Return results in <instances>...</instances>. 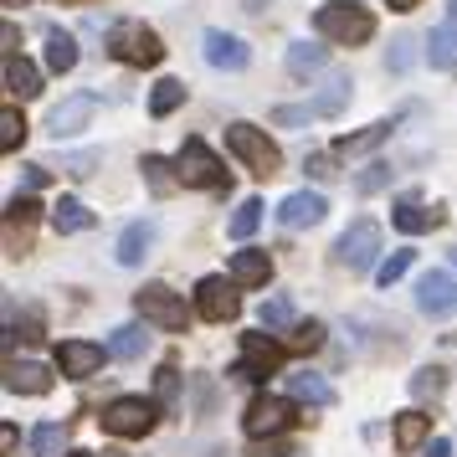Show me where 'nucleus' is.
Wrapping results in <instances>:
<instances>
[{"label":"nucleus","mask_w":457,"mask_h":457,"mask_svg":"<svg viewBox=\"0 0 457 457\" xmlns=\"http://www.w3.org/2000/svg\"><path fill=\"white\" fill-rule=\"evenodd\" d=\"M288 350H298V354H313V350H324V324H298L293 329V339H288Z\"/></svg>","instance_id":"39"},{"label":"nucleus","mask_w":457,"mask_h":457,"mask_svg":"<svg viewBox=\"0 0 457 457\" xmlns=\"http://www.w3.org/2000/svg\"><path fill=\"white\" fill-rule=\"evenodd\" d=\"M21 145H26V119H21V108H0V149H5V154H16Z\"/></svg>","instance_id":"34"},{"label":"nucleus","mask_w":457,"mask_h":457,"mask_svg":"<svg viewBox=\"0 0 457 457\" xmlns=\"http://www.w3.org/2000/svg\"><path fill=\"white\" fill-rule=\"evenodd\" d=\"M324 62H329V52L313 42H293L288 46V72L293 78H313V72H324Z\"/></svg>","instance_id":"27"},{"label":"nucleus","mask_w":457,"mask_h":457,"mask_svg":"<svg viewBox=\"0 0 457 457\" xmlns=\"http://www.w3.org/2000/svg\"><path fill=\"white\" fill-rule=\"evenodd\" d=\"M98 457H124V453H98Z\"/></svg>","instance_id":"52"},{"label":"nucleus","mask_w":457,"mask_h":457,"mask_svg":"<svg viewBox=\"0 0 457 457\" xmlns=\"http://www.w3.org/2000/svg\"><path fill=\"white\" fill-rule=\"evenodd\" d=\"M0 37H5V57H21V31H16V21H5Z\"/></svg>","instance_id":"48"},{"label":"nucleus","mask_w":457,"mask_h":457,"mask_svg":"<svg viewBox=\"0 0 457 457\" xmlns=\"http://www.w3.org/2000/svg\"><path fill=\"white\" fill-rule=\"evenodd\" d=\"M247 457H288V447H283V442H278V436H252Z\"/></svg>","instance_id":"45"},{"label":"nucleus","mask_w":457,"mask_h":457,"mask_svg":"<svg viewBox=\"0 0 457 457\" xmlns=\"http://www.w3.org/2000/svg\"><path fill=\"white\" fill-rule=\"evenodd\" d=\"M57 370L67 380H87V375L104 370V345H87V339H62L57 345Z\"/></svg>","instance_id":"14"},{"label":"nucleus","mask_w":457,"mask_h":457,"mask_svg":"<svg viewBox=\"0 0 457 457\" xmlns=\"http://www.w3.org/2000/svg\"><path fill=\"white\" fill-rule=\"evenodd\" d=\"M421 0H391V11H416Z\"/></svg>","instance_id":"50"},{"label":"nucleus","mask_w":457,"mask_h":457,"mask_svg":"<svg viewBox=\"0 0 457 457\" xmlns=\"http://www.w3.org/2000/svg\"><path fill=\"white\" fill-rule=\"evenodd\" d=\"M154 395H160V406H175V401H180V370H175V365H160V375H154Z\"/></svg>","instance_id":"40"},{"label":"nucleus","mask_w":457,"mask_h":457,"mask_svg":"<svg viewBox=\"0 0 457 457\" xmlns=\"http://www.w3.org/2000/svg\"><path fill=\"white\" fill-rule=\"evenodd\" d=\"M288 395L303 401V406H334V386L324 380V375H313V370L288 375Z\"/></svg>","instance_id":"19"},{"label":"nucleus","mask_w":457,"mask_h":457,"mask_svg":"<svg viewBox=\"0 0 457 457\" xmlns=\"http://www.w3.org/2000/svg\"><path fill=\"white\" fill-rule=\"evenodd\" d=\"M298 421V411H293L283 395H252V406H247V416H242V427H247V436H283Z\"/></svg>","instance_id":"8"},{"label":"nucleus","mask_w":457,"mask_h":457,"mask_svg":"<svg viewBox=\"0 0 457 457\" xmlns=\"http://www.w3.org/2000/svg\"><path fill=\"white\" fill-rule=\"evenodd\" d=\"M416 309L427 313V319H447V313L457 309V288H453V278L442 268H432L421 283H416Z\"/></svg>","instance_id":"13"},{"label":"nucleus","mask_w":457,"mask_h":457,"mask_svg":"<svg viewBox=\"0 0 457 457\" xmlns=\"http://www.w3.org/2000/svg\"><path fill=\"white\" fill-rule=\"evenodd\" d=\"M416 62V37H395L391 42V72H406Z\"/></svg>","instance_id":"44"},{"label":"nucleus","mask_w":457,"mask_h":457,"mask_svg":"<svg viewBox=\"0 0 457 457\" xmlns=\"http://www.w3.org/2000/svg\"><path fill=\"white\" fill-rule=\"evenodd\" d=\"M5 391H11V395H46V391H52V370L37 365V360L5 365Z\"/></svg>","instance_id":"17"},{"label":"nucleus","mask_w":457,"mask_h":457,"mask_svg":"<svg viewBox=\"0 0 457 457\" xmlns=\"http://www.w3.org/2000/svg\"><path fill=\"white\" fill-rule=\"evenodd\" d=\"M46 67H52V72H72V67H78V42L67 37L62 26L46 31Z\"/></svg>","instance_id":"25"},{"label":"nucleus","mask_w":457,"mask_h":457,"mask_svg":"<svg viewBox=\"0 0 457 457\" xmlns=\"http://www.w3.org/2000/svg\"><path fill=\"white\" fill-rule=\"evenodd\" d=\"M93 113H98V98H93V93H72V98H62V104L46 113V134L62 145V139H72L78 129L93 124Z\"/></svg>","instance_id":"10"},{"label":"nucleus","mask_w":457,"mask_h":457,"mask_svg":"<svg viewBox=\"0 0 457 457\" xmlns=\"http://www.w3.org/2000/svg\"><path fill=\"white\" fill-rule=\"evenodd\" d=\"M427 436H432V416H427V411H401V416H395V447H401V453L421 447Z\"/></svg>","instance_id":"22"},{"label":"nucleus","mask_w":457,"mask_h":457,"mask_svg":"<svg viewBox=\"0 0 457 457\" xmlns=\"http://www.w3.org/2000/svg\"><path fill=\"white\" fill-rule=\"evenodd\" d=\"M268 278H272V257H268V252L247 247V252H237V257H231V283H237V288H262Z\"/></svg>","instance_id":"18"},{"label":"nucleus","mask_w":457,"mask_h":457,"mask_svg":"<svg viewBox=\"0 0 457 457\" xmlns=\"http://www.w3.org/2000/svg\"><path fill=\"white\" fill-rule=\"evenodd\" d=\"M72 457H93V453H72Z\"/></svg>","instance_id":"53"},{"label":"nucleus","mask_w":457,"mask_h":457,"mask_svg":"<svg viewBox=\"0 0 457 457\" xmlns=\"http://www.w3.org/2000/svg\"><path fill=\"white\" fill-rule=\"evenodd\" d=\"M78 5H87V0H78Z\"/></svg>","instance_id":"54"},{"label":"nucleus","mask_w":457,"mask_h":457,"mask_svg":"<svg viewBox=\"0 0 457 457\" xmlns=\"http://www.w3.org/2000/svg\"><path fill=\"white\" fill-rule=\"evenodd\" d=\"M442 391H447V375L436 370V365H421V370L411 375V395L416 401H442Z\"/></svg>","instance_id":"35"},{"label":"nucleus","mask_w":457,"mask_h":457,"mask_svg":"<svg viewBox=\"0 0 457 457\" xmlns=\"http://www.w3.org/2000/svg\"><path fill=\"white\" fill-rule=\"evenodd\" d=\"M391 139V124L380 119V124H370V129H360V134H345L339 145H334V154H345V160H354V154H370V149H380Z\"/></svg>","instance_id":"21"},{"label":"nucleus","mask_w":457,"mask_h":457,"mask_svg":"<svg viewBox=\"0 0 457 457\" xmlns=\"http://www.w3.org/2000/svg\"><path fill=\"white\" fill-rule=\"evenodd\" d=\"M52 227L62 231V237L87 231V227H93V211H87L83 201H57V206H52Z\"/></svg>","instance_id":"29"},{"label":"nucleus","mask_w":457,"mask_h":457,"mask_svg":"<svg viewBox=\"0 0 457 457\" xmlns=\"http://www.w3.org/2000/svg\"><path fill=\"white\" fill-rule=\"evenodd\" d=\"M149 345V334L139 329V324H124V329H113V339H108V354L113 360H139Z\"/></svg>","instance_id":"31"},{"label":"nucleus","mask_w":457,"mask_h":457,"mask_svg":"<svg viewBox=\"0 0 457 457\" xmlns=\"http://www.w3.org/2000/svg\"><path fill=\"white\" fill-rule=\"evenodd\" d=\"M391 221H395L401 231H406V237H421V231L442 227V211H427V206H416V201H401Z\"/></svg>","instance_id":"24"},{"label":"nucleus","mask_w":457,"mask_h":457,"mask_svg":"<svg viewBox=\"0 0 457 457\" xmlns=\"http://www.w3.org/2000/svg\"><path fill=\"white\" fill-rule=\"evenodd\" d=\"M313 26H319V37L334 46H360L375 37V16L360 5V0H334V5H319V16H313Z\"/></svg>","instance_id":"1"},{"label":"nucleus","mask_w":457,"mask_h":457,"mask_svg":"<svg viewBox=\"0 0 457 457\" xmlns=\"http://www.w3.org/2000/svg\"><path fill=\"white\" fill-rule=\"evenodd\" d=\"M411 257H416L411 247L391 252V257H386V262H380V268H375V283H380V288H391L395 278H406V268H411Z\"/></svg>","instance_id":"38"},{"label":"nucleus","mask_w":457,"mask_h":457,"mask_svg":"<svg viewBox=\"0 0 457 457\" xmlns=\"http://www.w3.org/2000/svg\"><path fill=\"white\" fill-rule=\"evenodd\" d=\"M154 421H160V411L145 395H119V401L104 406V432H113V436H149Z\"/></svg>","instance_id":"6"},{"label":"nucleus","mask_w":457,"mask_h":457,"mask_svg":"<svg viewBox=\"0 0 457 457\" xmlns=\"http://www.w3.org/2000/svg\"><path fill=\"white\" fill-rule=\"evenodd\" d=\"M391 175H395L391 165H370L365 175H360V180H354V190H360V195H375V190H386V186H391Z\"/></svg>","instance_id":"43"},{"label":"nucleus","mask_w":457,"mask_h":457,"mask_svg":"<svg viewBox=\"0 0 457 457\" xmlns=\"http://www.w3.org/2000/svg\"><path fill=\"white\" fill-rule=\"evenodd\" d=\"M195 313L211 319V324H231L242 313V303H237V293H231L227 278H201L195 283Z\"/></svg>","instance_id":"12"},{"label":"nucleus","mask_w":457,"mask_h":457,"mask_svg":"<svg viewBox=\"0 0 457 457\" xmlns=\"http://www.w3.org/2000/svg\"><path fill=\"white\" fill-rule=\"evenodd\" d=\"M283 354H288V345H278V339H268V334H242V360H237V380H268L278 365H283Z\"/></svg>","instance_id":"7"},{"label":"nucleus","mask_w":457,"mask_h":457,"mask_svg":"<svg viewBox=\"0 0 457 457\" xmlns=\"http://www.w3.org/2000/svg\"><path fill=\"white\" fill-rule=\"evenodd\" d=\"M5 87H11L16 98H37V93H42V72L26 62V57H5Z\"/></svg>","instance_id":"23"},{"label":"nucleus","mask_w":457,"mask_h":457,"mask_svg":"<svg viewBox=\"0 0 457 457\" xmlns=\"http://www.w3.org/2000/svg\"><path fill=\"white\" fill-rule=\"evenodd\" d=\"M31 447H37V457H62L67 453V432L57 427V421H42V427L31 432Z\"/></svg>","instance_id":"36"},{"label":"nucleus","mask_w":457,"mask_h":457,"mask_svg":"<svg viewBox=\"0 0 457 457\" xmlns=\"http://www.w3.org/2000/svg\"><path fill=\"white\" fill-rule=\"evenodd\" d=\"M427 457H453V442H447V436H436L432 447H427Z\"/></svg>","instance_id":"49"},{"label":"nucleus","mask_w":457,"mask_h":457,"mask_svg":"<svg viewBox=\"0 0 457 457\" xmlns=\"http://www.w3.org/2000/svg\"><path fill=\"white\" fill-rule=\"evenodd\" d=\"M134 309L145 313V324H160V329H170V334H180L190 324L186 298L175 288H165V283H145V288L134 293Z\"/></svg>","instance_id":"5"},{"label":"nucleus","mask_w":457,"mask_h":457,"mask_svg":"<svg viewBox=\"0 0 457 457\" xmlns=\"http://www.w3.org/2000/svg\"><path fill=\"white\" fill-rule=\"evenodd\" d=\"M145 186L154 190V195H170V190L180 186V170L170 165V160H160V154H145Z\"/></svg>","instance_id":"30"},{"label":"nucleus","mask_w":457,"mask_h":457,"mask_svg":"<svg viewBox=\"0 0 457 457\" xmlns=\"http://www.w3.org/2000/svg\"><path fill=\"white\" fill-rule=\"evenodd\" d=\"M98 165H104V154H98V149H78V154H62V170H67V175H78V180H83V175H93Z\"/></svg>","instance_id":"41"},{"label":"nucleus","mask_w":457,"mask_h":457,"mask_svg":"<svg viewBox=\"0 0 457 457\" xmlns=\"http://www.w3.org/2000/svg\"><path fill=\"white\" fill-rule=\"evenodd\" d=\"M46 180H52V165H26V186L31 190H42Z\"/></svg>","instance_id":"47"},{"label":"nucleus","mask_w":457,"mask_h":457,"mask_svg":"<svg viewBox=\"0 0 457 457\" xmlns=\"http://www.w3.org/2000/svg\"><path fill=\"white\" fill-rule=\"evenodd\" d=\"M180 104H186V83H175V78H165V83H154V93H149V113H154V119H165V113H175Z\"/></svg>","instance_id":"32"},{"label":"nucleus","mask_w":457,"mask_h":457,"mask_svg":"<svg viewBox=\"0 0 457 457\" xmlns=\"http://www.w3.org/2000/svg\"><path fill=\"white\" fill-rule=\"evenodd\" d=\"M108 57L124 67H160L165 62V46H160V37L145 21H119L108 31Z\"/></svg>","instance_id":"2"},{"label":"nucleus","mask_w":457,"mask_h":457,"mask_svg":"<svg viewBox=\"0 0 457 457\" xmlns=\"http://www.w3.org/2000/svg\"><path fill=\"white\" fill-rule=\"evenodd\" d=\"M257 221H262V201L247 195V201L237 206V216H231V237H237V242H247L252 231H257Z\"/></svg>","instance_id":"37"},{"label":"nucleus","mask_w":457,"mask_h":457,"mask_svg":"<svg viewBox=\"0 0 457 457\" xmlns=\"http://www.w3.org/2000/svg\"><path fill=\"white\" fill-rule=\"evenodd\" d=\"M257 319H262V329H288V324H293V298H288V293H272V298H262Z\"/></svg>","instance_id":"33"},{"label":"nucleus","mask_w":457,"mask_h":457,"mask_svg":"<svg viewBox=\"0 0 457 457\" xmlns=\"http://www.w3.org/2000/svg\"><path fill=\"white\" fill-rule=\"evenodd\" d=\"M37 216H42V206H37L31 195H16V201L5 206V257H26V252H31Z\"/></svg>","instance_id":"11"},{"label":"nucleus","mask_w":457,"mask_h":457,"mask_svg":"<svg viewBox=\"0 0 457 457\" xmlns=\"http://www.w3.org/2000/svg\"><path fill=\"white\" fill-rule=\"evenodd\" d=\"M350 72H329L324 78V87H319V98H313V108L319 113H345V104H350Z\"/></svg>","instance_id":"26"},{"label":"nucleus","mask_w":457,"mask_h":457,"mask_svg":"<svg viewBox=\"0 0 457 457\" xmlns=\"http://www.w3.org/2000/svg\"><path fill=\"white\" fill-rule=\"evenodd\" d=\"M149 242H154V227H149V221L124 227V237H119V262H124V268H139L149 257Z\"/></svg>","instance_id":"20"},{"label":"nucleus","mask_w":457,"mask_h":457,"mask_svg":"<svg viewBox=\"0 0 457 457\" xmlns=\"http://www.w3.org/2000/svg\"><path fill=\"white\" fill-rule=\"evenodd\" d=\"M206 62L216 67V72H242V67L252 62V46L242 42V37H231V31H206Z\"/></svg>","instance_id":"16"},{"label":"nucleus","mask_w":457,"mask_h":457,"mask_svg":"<svg viewBox=\"0 0 457 457\" xmlns=\"http://www.w3.org/2000/svg\"><path fill=\"white\" fill-rule=\"evenodd\" d=\"M447 11H453V21H457V0H453V5H447Z\"/></svg>","instance_id":"51"},{"label":"nucleus","mask_w":457,"mask_h":457,"mask_svg":"<svg viewBox=\"0 0 457 457\" xmlns=\"http://www.w3.org/2000/svg\"><path fill=\"white\" fill-rule=\"evenodd\" d=\"M175 170H180V186H195V190H221L227 186V165L206 149V139L190 134L180 154H175Z\"/></svg>","instance_id":"4"},{"label":"nucleus","mask_w":457,"mask_h":457,"mask_svg":"<svg viewBox=\"0 0 457 457\" xmlns=\"http://www.w3.org/2000/svg\"><path fill=\"white\" fill-rule=\"evenodd\" d=\"M313 113H319V108H298V104H283V108H272V124H278V129H303V124H309V119H313Z\"/></svg>","instance_id":"42"},{"label":"nucleus","mask_w":457,"mask_h":457,"mask_svg":"<svg viewBox=\"0 0 457 457\" xmlns=\"http://www.w3.org/2000/svg\"><path fill=\"white\" fill-rule=\"evenodd\" d=\"M427 62L432 67H453L457 62V21L436 26L432 37H427Z\"/></svg>","instance_id":"28"},{"label":"nucleus","mask_w":457,"mask_h":457,"mask_svg":"<svg viewBox=\"0 0 457 457\" xmlns=\"http://www.w3.org/2000/svg\"><path fill=\"white\" fill-rule=\"evenodd\" d=\"M227 149L252 170V175H257V180H272V175L283 170V154H278V145H272V139H268L257 124H231V129H227Z\"/></svg>","instance_id":"3"},{"label":"nucleus","mask_w":457,"mask_h":457,"mask_svg":"<svg viewBox=\"0 0 457 457\" xmlns=\"http://www.w3.org/2000/svg\"><path fill=\"white\" fill-rule=\"evenodd\" d=\"M324 211H329V201H324L319 190H293L288 201L278 206V221H283L288 231H303V227H319Z\"/></svg>","instance_id":"15"},{"label":"nucleus","mask_w":457,"mask_h":457,"mask_svg":"<svg viewBox=\"0 0 457 457\" xmlns=\"http://www.w3.org/2000/svg\"><path fill=\"white\" fill-rule=\"evenodd\" d=\"M375 252H380V227L375 221H354L345 237H339V247H334V262L350 272H365L375 262Z\"/></svg>","instance_id":"9"},{"label":"nucleus","mask_w":457,"mask_h":457,"mask_svg":"<svg viewBox=\"0 0 457 457\" xmlns=\"http://www.w3.org/2000/svg\"><path fill=\"white\" fill-rule=\"evenodd\" d=\"M303 170H309L313 180H334V175H339V170H334V154H309Z\"/></svg>","instance_id":"46"}]
</instances>
